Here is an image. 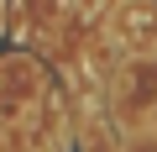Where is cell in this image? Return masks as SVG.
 Returning a JSON list of instances; mask_svg holds the SVG:
<instances>
[{
    "mask_svg": "<svg viewBox=\"0 0 157 152\" xmlns=\"http://www.w3.org/2000/svg\"><path fill=\"white\" fill-rule=\"evenodd\" d=\"M157 105V63H131L121 68V79H115V110L126 121H136L141 110Z\"/></svg>",
    "mask_w": 157,
    "mask_h": 152,
    "instance_id": "2",
    "label": "cell"
},
{
    "mask_svg": "<svg viewBox=\"0 0 157 152\" xmlns=\"http://www.w3.org/2000/svg\"><path fill=\"white\" fill-rule=\"evenodd\" d=\"M115 26L126 42H152L157 37V6L152 0H126V6L115 11Z\"/></svg>",
    "mask_w": 157,
    "mask_h": 152,
    "instance_id": "3",
    "label": "cell"
},
{
    "mask_svg": "<svg viewBox=\"0 0 157 152\" xmlns=\"http://www.w3.org/2000/svg\"><path fill=\"white\" fill-rule=\"evenodd\" d=\"M126 152H157V131H136L126 142Z\"/></svg>",
    "mask_w": 157,
    "mask_h": 152,
    "instance_id": "4",
    "label": "cell"
},
{
    "mask_svg": "<svg viewBox=\"0 0 157 152\" xmlns=\"http://www.w3.org/2000/svg\"><path fill=\"white\" fill-rule=\"evenodd\" d=\"M37 105H47V73L37 58H0V131H16L21 121L37 115Z\"/></svg>",
    "mask_w": 157,
    "mask_h": 152,
    "instance_id": "1",
    "label": "cell"
}]
</instances>
